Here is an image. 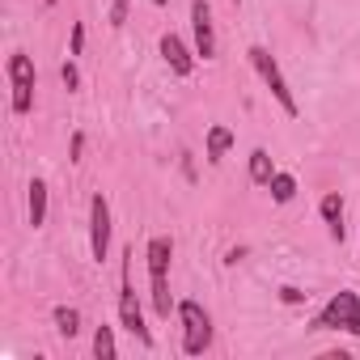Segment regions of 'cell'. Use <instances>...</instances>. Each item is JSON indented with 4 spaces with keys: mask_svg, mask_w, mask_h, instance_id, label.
Returning <instances> with one entry per match:
<instances>
[{
    "mask_svg": "<svg viewBox=\"0 0 360 360\" xmlns=\"http://www.w3.org/2000/svg\"><path fill=\"white\" fill-rule=\"evenodd\" d=\"M127 9H131V0H110V26H115V30L127 22Z\"/></svg>",
    "mask_w": 360,
    "mask_h": 360,
    "instance_id": "18",
    "label": "cell"
},
{
    "mask_svg": "<svg viewBox=\"0 0 360 360\" xmlns=\"http://www.w3.org/2000/svg\"><path fill=\"white\" fill-rule=\"evenodd\" d=\"M51 322H56V330H60L64 339H77V335H81V314H77L72 305H56V309H51Z\"/></svg>",
    "mask_w": 360,
    "mask_h": 360,
    "instance_id": "13",
    "label": "cell"
},
{
    "mask_svg": "<svg viewBox=\"0 0 360 360\" xmlns=\"http://www.w3.org/2000/svg\"><path fill=\"white\" fill-rule=\"evenodd\" d=\"M60 81H64V89H68V94H77V89H81V72H77L72 56H68V60L60 64Z\"/></svg>",
    "mask_w": 360,
    "mask_h": 360,
    "instance_id": "17",
    "label": "cell"
},
{
    "mask_svg": "<svg viewBox=\"0 0 360 360\" xmlns=\"http://www.w3.org/2000/svg\"><path fill=\"white\" fill-rule=\"evenodd\" d=\"M5 72H9V89H13V98H9L13 115H30V110H34V85H39L34 60H30L26 51H13L9 64H5Z\"/></svg>",
    "mask_w": 360,
    "mask_h": 360,
    "instance_id": "5",
    "label": "cell"
},
{
    "mask_svg": "<svg viewBox=\"0 0 360 360\" xmlns=\"http://www.w3.org/2000/svg\"><path fill=\"white\" fill-rule=\"evenodd\" d=\"M81 47H85V26H81V22H72V39H68V56H81Z\"/></svg>",
    "mask_w": 360,
    "mask_h": 360,
    "instance_id": "19",
    "label": "cell"
},
{
    "mask_svg": "<svg viewBox=\"0 0 360 360\" xmlns=\"http://www.w3.org/2000/svg\"><path fill=\"white\" fill-rule=\"evenodd\" d=\"M127 259H131V246L123 250V271H119V322L144 343V347H153V330L144 326V309H140V301H136V288H131V267H127Z\"/></svg>",
    "mask_w": 360,
    "mask_h": 360,
    "instance_id": "6",
    "label": "cell"
},
{
    "mask_svg": "<svg viewBox=\"0 0 360 360\" xmlns=\"http://www.w3.org/2000/svg\"><path fill=\"white\" fill-rule=\"evenodd\" d=\"M309 330H343L352 339H360V292L352 288H339L309 322Z\"/></svg>",
    "mask_w": 360,
    "mask_h": 360,
    "instance_id": "2",
    "label": "cell"
},
{
    "mask_svg": "<svg viewBox=\"0 0 360 360\" xmlns=\"http://www.w3.org/2000/svg\"><path fill=\"white\" fill-rule=\"evenodd\" d=\"M157 51H161V60H165V68L174 72V77H191L195 72V51L178 39V34H161V43H157Z\"/></svg>",
    "mask_w": 360,
    "mask_h": 360,
    "instance_id": "9",
    "label": "cell"
},
{
    "mask_svg": "<svg viewBox=\"0 0 360 360\" xmlns=\"http://www.w3.org/2000/svg\"><path fill=\"white\" fill-rule=\"evenodd\" d=\"M89 255H94V263H106V255H110V204L102 191L89 195Z\"/></svg>",
    "mask_w": 360,
    "mask_h": 360,
    "instance_id": "7",
    "label": "cell"
},
{
    "mask_svg": "<svg viewBox=\"0 0 360 360\" xmlns=\"http://www.w3.org/2000/svg\"><path fill=\"white\" fill-rule=\"evenodd\" d=\"M246 259V246H233V250H225V267H238Z\"/></svg>",
    "mask_w": 360,
    "mask_h": 360,
    "instance_id": "21",
    "label": "cell"
},
{
    "mask_svg": "<svg viewBox=\"0 0 360 360\" xmlns=\"http://www.w3.org/2000/svg\"><path fill=\"white\" fill-rule=\"evenodd\" d=\"M229 148H233V131H229L225 123H212V127H208V140H204V157H208L212 165H221V161L229 157Z\"/></svg>",
    "mask_w": 360,
    "mask_h": 360,
    "instance_id": "11",
    "label": "cell"
},
{
    "mask_svg": "<svg viewBox=\"0 0 360 360\" xmlns=\"http://www.w3.org/2000/svg\"><path fill=\"white\" fill-rule=\"evenodd\" d=\"M178 322H183V352L204 356L212 347V318L200 301H178Z\"/></svg>",
    "mask_w": 360,
    "mask_h": 360,
    "instance_id": "4",
    "label": "cell"
},
{
    "mask_svg": "<svg viewBox=\"0 0 360 360\" xmlns=\"http://www.w3.org/2000/svg\"><path fill=\"white\" fill-rule=\"evenodd\" d=\"M153 5H157V9H165V5H169V0H153Z\"/></svg>",
    "mask_w": 360,
    "mask_h": 360,
    "instance_id": "24",
    "label": "cell"
},
{
    "mask_svg": "<svg viewBox=\"0 0 360 360\" xmlns=\"http://www.w3.org/2000/svg\"><path fill=\"white\" fill-rule=\"evenodd\" d=\"M148 259V297H153V314L161 322H169V309H178L169 301V259H174V242L169 238H148L144 246Z\"/></svg>",
    "mask_w": 360,
    "mask_h": 360,
    "instance_id": "1",
    "label": "cell"
},
{
    "mask_svg": "<svg viewBox=\"0 0 360 360\" xmlns=\"http://www.w3.org/2000/svg\"><path fill=\"white\" fill-rule=\"evenodd\" d=\"M94 356H98V360H115V356H119L115 326H98V330H94Z\"/></svg>",
    "mask_w": 360,
    "mask_h": 360,
    "instance_id": "16",
    "label": "cell"
},
{
    "mask_svg": "<svg viewBox=\"0 0 360 360\" xmlns=\"http://www.w3.org/2000/svg\"><path fill=\"white\" fill-rule=\"evenodd\" d=\"M81 148H85V136L77 131V136H72V161H81Z\"/></svg>",
    "mask_w": 360,
    "mask_h": 360,
    "instance_id": "22",
    "label": "cell"
},
{
    "mask_svg": "<svg viewBox=\"0 0 360 360\" xmlns=\"http://www.w3.org/2000/svg\"><path fill=\"white\" fill-rule=\"evenodd\" d=\"M233 5H238V0H233Z\"/></svg>",
    "mask_w": 360,
    "mask_h": 360,
    "instance_id": "25",
    "label": "cell"
},
{
    "mask_svg": "<svg viewBox=\"0 0 360 360\" xmlns=\"http://www.w3.org/2000/svg\"><path fill=\"white\" fill-rule=\"evenodd\" d=\"M271 174H276L271 153H267V148H255V153H250V183H255V187H267Z\"/></svg>",
    "mask_w": 360,
    "mask_h": 360,
    "instance_id": "14",
    "label": "cell"
},
{
    "mask_svg": "<svg viewBox=\"0 0 360 360\" xmlns=\"http://www.w3.org/2000/svg\"><path fill=\"white\" fill-rule=\"evenodd\" d=\"M250 56V64H255V72H259V81L271 89V98H276V106L288 115V119H297V98H292V89H288V81H284V72H280V64H276V56L267 51V47H250L246 51Z\"/></svg>",
    "mask_w": 360,
    "mask_h": 360,
    "instance_id": "3",
    "label": "cell"
},
{
    "mask_svg": "<svg viewBox=\"0 0 360 360\" xmlns=\"http://www.w3.org/2000/svg\"><path fill=\"white\" fill-rule=\"evenodd\" d=\"M26 191H30V195H26V217H30L34 229H43V225H47V183H43V178H34Z\"/></svg>",
    "mask_w": 360,
    "mask_h": 360,
    "instance_id": "12",
    "label": "cell"
},
{
    "mask_svg": "<svg viewBox=\"0 0 360 360\" xmlns=\"http://www.w3.org/2000/svg\"><path fill=\"white\" fill-rule=\"evenodd\" d=\"M191 34H195V56L204 64L217 60L221 43H217V22H212V5H208V0H191Z\"/></svg>",
    "mask_w": 360,
    "mask_h": 360,
    "instance_id": "8",
    "label": "cell"
},
{
    "mask_svg": "<svg viewBox=\"0 0 360 360\" xmlns=\"http://www.w3.org/2000/svg\"><path fill=\"white\" fill-rule=\"evenodd\" d=\"M280 301H284V305H301V301H305V292H301V288H292V284H284V288H280Z\"/></svg>",
    "mask_w": 360,
    "mask_h": 360,
    "instance_id": "20",
    "label": "cell"
},
{
    "mask_svg": "<svg viewBox=\"0 0 360 360\" xmlns=\"http://www.w3.org/2000/svg\"><path fill=\"white\" fill-rule=\"evenodd\" d=\"M318 212H322V221H326L330 242H343V238H347V225H343V195H339V191H326L322 204H318Z\"/></svg>",
    "mask_w": 360,
    "mask_h": 360,
    "instance_id": "10",
    "label": "cell"
},
{
    "mask_svg": "<svg viewBox=\"0 0 360 360\" xmlns=\"http://www.w3.org/2000/svg\"><path fill=\"white\" fill-rule=\"evenodd\" d=\"M267 191H271L276 204H292V195H297V178L284 174V169H276V174H271V183H267Z\"/></svg>",
    "mask_w": 360,
    "mask_h": 360,
    "instance_id": "15",
    "label": "cell"
},
{
    "mask_svg": "<svg viewBox=\"0 0 360 360\" xmlns=\"http://www.w3.org/2000/svg\"><path fill=\"white\" fill-rule=\"evenodd\" d=\"M43 5H47V9H56V5H60V0H43Z\"/></svg>",
    "mask_w": 360,
    "mask_h": 360,
    "instance_id": "23",
    "label": "cell"
}]
</instances>
